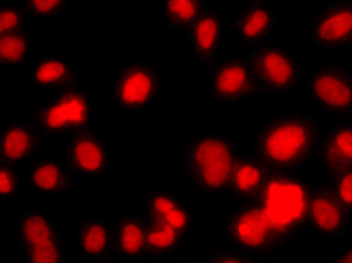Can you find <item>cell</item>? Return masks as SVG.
<instances>
[{
  "mask_svg": "<svg viewBox=\"0 0 352 263\" xmlns=\"http://www.w3.org/2000/svg\"><path fill=\"white\" fill-rule=\"evenodd\" d=\"M325 126L306 113L270 119L254 133L253 154L273 170L297 172L314 158Z\"/></svg>",
  "mask_w": 352,
  "mask_h": 263,
  "instance_id": "1",
  "label": "cell"
},
{
  "mask_svg": "<svg viewBox=\"0 0 352 263\" xmlns=\"http://www.w3.org/2000/svg\"><path fill=\"white\" fill-rule=\"evenodd\" d=\"M235 141L225 133H199L182 148L179 169L187 184L201 194L228 191L238 159Z\"/></svg>",
  "mask_w": 352,
  "mask_h": 263,
  "instance_id": "2",
  "label": "cell"
},
{
  "mask_svg": "<svg viewBox=\"0 0 352 263\" xmlns=\"http://www.w3.org/2000/svg\"><path fill=\"white\" fill-rule=\"evenodd\" d=\"M311 184L295 172L273 170L253 201L286 241L309 229Z\"/></svg>",
  "mask_w": 352,
  "mask_h": 263,
  "instance_id": "3",
  "label": "cell"
},
{
  "mask_svg": "<svg viewBox=\"0 0 352 263\" xmlns=\"http://www.w3.org/2000/svg\"><path fill=\"white\" fill-rule=\"evenodd\" d=\"M29 122L45 140L74 135L89 130L94 124V108L89 93L82 84L62 89L32 110Z\"/></svg>",
  "mask_w": 352,
  "mask_h": 263,
  "instance_id": "4",
  "label": "cell"
},
{
  "mask_svg": "<svg viewBox=\"0 0 352 263\" xmlns=\"http://www.w3.org/2000/svg\"><path fill=\"white\" fill-rule=\"evenodd\" d=\"M229 245L254 259L274 258L282 253L286 239L271 226L265 214L254 202L232 208L225 222Z\"/></svg>",
  "mask_w": 352,
  "mask_h": 263,
  "instance_id": "5",
  "label": "cell"
},
{
  "mask_svg": "<svg viewBox=\"0 0 352 263\" xmlns=\"http://www.w3.org/2000/svg\"><path fill=\"white\" fill-rule=\"evenodd\" d=\"M245 58L263 93L285 97L297 89L302 78L300 59L285 47L268 43L254 45Z\"/></svg>",
  "mask_w": 352,
  "mask_h": 263,
  "instance_id": "6",
  "label": "cell"
},
{
  "mask_svg": "<svg viewBox=\"0 0 352 263\" xmlns=\"http://www.w3.org/2000/svg\"><path fill=\"white\" fill-rule=\"evenodd\" d=\"M306 87L315 104L338 119L352 117V73L340 63L322 62L309 71Z\"/></svg>",
  "mask_w": 352,
  "mask_h": 263,
  "instance_id": "7",
  "label": "cell"
},
{
  "mask_svg": "<svg viewBox=\"0 0 352 263\" xmlns=\"http://www.w3.org/2000/svg\"><path fill=\"white\" fill-rule=\"evenodd\" d=\"M163 91V78L145 60H131L119 69L111 86V101L124 111H142L152 107Z\"/></svg>",
  "mask_w": 352,
  "mask_h": 263,
  "instance_id": "8",
  "label": "cell"
},
{
  "mask_svg": "<svg viewBox=\"0 0 352 263\" xmlns=\"http://www.w3.org/2000/svg\"><path fill=\"white\" fill-rule=\"evenodd\" d=\"M310 45L319 52H336L352 45V0H333L307 27Z\"/></svg>",
  "mask_w": 352,
  "mask_h": 263,
  "instance_id": "9",
  "label": "cell"
},
{
  "mask_svg": "<svg viewBox=\"0 0 352 263\" xmlns=\"http://www.w3.org/2000/svg\"><path fill=\"white\" fill-rule=\"evenodd\" d=\"M210 92L223 104H239L259 93L253 69L247 58L223 59L211 68Z\"/></svg>",
  "mask_w": 352,
  "mask_h": 263,
  "instance_id": "10",
  "label": "cell"
},
{
  "mask_svg": "<svg viewBox=\"0 0 352 263\" xmlns=\"http://www.w3.org/2000/svg\"><path fill=\"white\" fill-rule=\"evenodd\" d=\"M309 229L327 239H342L349 230V214L327 179L311 184Z\"/></svg>",
  "mask_w": 352,
  "mask_h": 263,
  "instance_id": "11",
  "label": "cell"
},
{
  "mask_svg": "<svg viewBox=\"0 0 352 263\" xmlns=\"http://www.w3.org/2000/svg\"><path fill=\"white\" fill-rule=\"evenodd\" d=\"M65 159L76 173L87 179L102 176L110 167L106 143L91 128L71 135L65 149Z\"/></svg>",
  "mask_w": 352,
  "mask_h": 263,
  "instance_id": "12",
  "label": "cell"
},
{
  "mask_svg": "<svg viewBox=\"0 0 352 263\" xmlns=\"http://www.w3.org/2000/svg\"><path fill=\"white\" fill-rule=\"evenodd\" d=\"M21 254L47 249H63L58 225L44 208L26 209L15 220Z\"/></svg>",
  "mask_w": 352,
  "mask_h": 263,
  "instance_id": "13",
  "label": "cell"
},
{
  "mask_svg": "<svg viewBox=\"0 0 352 263\" xmlns=\"http://www.w3.org/2000/svg\"><path fill=\"white\" fill-rule=\"evenodd\" d=\"M277 26V14L268 2H254L229 20V29L239 43L261 45L268 43Z\"/></svg>",
  "mask_w": 352,
  "mask_h": 263,
  "instance_id": "14",
  "label": "cell"
},
{
  "mask_svg": "<svg viewBox=\"0 0 352 263\" xmlns=\"http://www.w3.org/2000/svg\"><path fill=\"white\" fill-rule=\"evenodd\" d=\"M44 143L45 139L30 122H8L0 128V159L14 167L26 165L34 161Z\"/></svg>",
  "mask_w": 352,
  "mask_h": 263,
  "instance_id": "15",
  "label": "cell"
},
{
  "mask_svg": "<svg viewBox=\"0 0 352 263\" xmlns=\"http://www.w3.org/2000/svg\"><path fill=\"white\" fill-rule=\"evenodd\" d=\"M26 184L35 194H68L76 188V172L67 159L44 157L30 165Z\"/></svg>",
  "mask_w": 352,
  "mask_h": 263,
  "instance_id": "16",
  "label": "cell"
},
{
  "mask_svg": "<svg viewBox=\"0 0 352 263\" xmlns=\"http://www.w3.org/2000/svg\"><path fill=\"white\" fill-rule=\"evenodd\" d=\"M142 214L148 221L162 222L179 230L184 235L193 233L195 222L188 205L179 196L164 190H152L143 198Z\"/></svg>",
  "mask_w": 352,
  "mask_h": 263,
  "instance_id": "17",
  "label": "cell"
},
{
  "mask_svg": "<svg viewBox=\"0 0 352 263\" xmlns=\"http://www.w3.org/2000/svg\"><path fill=\"white\" fill-rule=\"evenodd\" d=\"M319 161L327 174L351 169L352 167V121L338 119L330 126H325Z\"/></svg>",
  "mask_w": 352,
  "mask_h": 263,
  "instance_id": "18",
  "label": "cell"
},
{
  "mask_svg": "<svg viewBox=\"0 0 352 263\" xmlns=\"http://www.w3.org/2000/svg\"><path fill=\"white\" fill-rule=\"evenodd\" d=\"M74 245L83 258L95 263L110 262L116 251L113 230L97 217L86 218L76 227Z\"/></svg>",
  "mask_w": 352,
  "mask_h": 263,
  "instance_id": "19",
  "label": "cell"
},
{
  "mask_svg": "<svg viewBox=\"0 0 352 263\" xmlns=\"http://www.w3.org/2000/svg\"><path fill=\"white\" fill-rule=\"evenodd\" d=\"M191 52L197 65L202 69H211L221 47L223 20L217 11L208 10L188 30Z\"/></svg>",
  "mask_w": 352,
  "mask_h": 263,
  "instance_id": "20",
  "label": "cell"
},
{
  "mask_svg": "<svg viewBox=\"0 0 352 263\" xmlns=\"http://www.w3.org/2000/svg\"><path fill=\"white\" fill-rule=\"evenodd\" d=\"M273 169L253 155H239L226 193L243 202H253L265 185Z\"/></svg>",
  "mask_w": 352,
  "mask_h": 263,
  "instance_id": "21",
  "label": "cell"
},
{
  "mask_svg": "<svg viewBox=\"0 0 352 263\" xmlns=\"http://www.w3.org/2000/svg\"><path fill=\"white\" fill-rule=\"evenodd\" d=\"M28 80L29 84L34 87L62 91L78 84L80 74L74 63L65 56L47 54L30 67Z\"/></svg>",
  "mask_w": 352,
  "mask_h": 263,
  "instance_id": "22",
  "label": "cell"
},
{
  "mask_svg": "<svg viewBox=\"0 0 352 263\" xmlns=\"http://www.w3.org/2000/svg\"><path fill=\"white\" fill-rule=\"evenodd\" d=\"M146 227L148 221L143 214L125 212L116 220L115 245L125 260L139 262L146 256Z\"/></svg>",
  "mask_w": 352,
  "mask_h": 263,
  "instance_id": "23",
  "label": "cell"
},
{
  "mask_svg": "<svg viewBox=\"0 0 352 263\" xmlns=\"http://www.w3.org/2000/svg\"><path fill=\"white\" fill-rule=\"evenodd\" d=\"M163 17L175 32H188L208 11L206 0H162Z\"/></svg>",
  "mask_w": 352,
  "mask_h": 263,
  "instance_id": "24",
  "label": "cell"
},
{
  "mask_svg": "<svg viewBox=\"0 0 352 263\" xmlns=\"http://www.w3.org/2000/svg\"><path fill=\"white\" fill-rule=\"evenodd\" d=\"M148 221V220H146ZM184 233L162 222L148 221L146 227V256L164 258L175 254L181 249Z\"/></svg>",
  "mask_w": 352,
  "mask_h": 263,
  "instance_id": "25",
  "label": "cell"
},
{
  "mask_svg": "<svg viewBox=\"0 0 352 263\" xmlns=\"http://www.w3.org/2000/svg\"><path fill=\"white\" fill-rule=\"evenodd\" d=\"M32 41L28 32L0 35V62L8 68H21L29 63Z\"/></svg>",
  "mask_w": 352,
  "mask_h": 263,
  "instance_id": "26",
  "label": "cell"
},
{
  "mask_svg": "<svg viewBox=\"0 0 352 263\" xmlns=\"http://www.w3.org/2000/svg\"><path fill=\"white\" fill-rule=\"evenodd\" d=\"M69 0H20L30 21H49L67 11Z\"/></svg>",
  "mask_w": 352,
  "mask_h": 263,
  "instance_id": "27",
  "label": "cell"
},
{
  "mask_svg": "<svg viewBox=\"0 0 352 263\" xmlns=\"http://www.w3.org/2000/svg\"><path fill=\"white\" fill-rule=\"evenodd\" d=\"M28 23L29 17L21 5L14 2L0 5V35L26 32Z\"/></svg>",
  "mask_w": 352,
  "mask_h": 263,
  "instance_id": "28",
  "label": "cell"
},
{
  "mask_svg": "<svg viewBox=\"0 0 352 263\" xmlns=\"http://www.w3.org/2000/svg\"><path fill=\"white\" fill-rule=\"evenodd\" d=\"M327 181L343 205V208L349 214V217H352V167L328 174Z\"/></svg>",
  "mask_w": 352,
  "mask_h": 263,
  "instance_id": "29",
  "label": "cell"
},
{
  "mask_svg": "<svg viewBox=\"0 0 352 263\" xmlns=\"http://www.w3.org/2000/svg\"><path fill=\"white\" fill-rule=\"evenodd\" d=\"M20 193V176L17 167L11 164H0V198H12Z\"/></svg>",
  "mask_w": 352,
  "mask_h": 263,
  "instance_id": "30",
  "label": "cell"
},
{
  "mask_svg": "<svg viewBox=\"0 0 352 263\" xmlns=\"http://www.w3.org/2000/svg\"><path fill=\"white\" fill-rule=\"evenodd\" d=\"M204 260L214 262V263H256L258 262V259H254V258L249 256V254L236 250L235 247H232V245H229L228 249H223V250L208 254L206 258H204Z\"/></svg>",
  "mask_w": 352,
  "mask_h": 263,
  "instance_id": "31",
  "label": "cell"
},
{
  "mask_svg": "<svg viewBox=\"0 0 352 263\" xmlns=\"http://www.w3.org/2000/svg\"><path fill=\"white\" fill-rule=\"evenodd\" d=\"M330 262H338V263H352V242L346 247L345 250L336 254Z\"/></svg>",
  "mask_w": 352,
  "mask_h": 263,
  "instance_id": "32",
  "label": "cell"
},
{
  "mask_svg": "<svg viewBox=\"0 0 352 263\" xmlns=\"http://www.w3.org/2000/svg\"><path fill=\"white\" fill-rule=\"evenodd\" d=\"M247 2L254 3V2H267V0H247Z\"/></svg>",
  "mask_w": 352,
  "mask_h": 263,
  "instance_id": "33",
  "label": "cell"
}]
</instances>
